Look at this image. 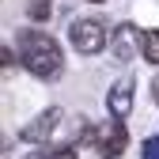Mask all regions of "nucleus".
<instances>
[{
    "mask_svg": "<svg viewBox=\"0 0 159 159\" xmlns=\"http://www.w3.org/2000/svg\"><path fill=\"white\" fill-rule=\"evenodd\" d=\"M106 110H110V117H117V121H125V117L133 114V80H117V84L106 91Z\"/></svg>",
    "mask_w": 159,
    "mask_h": 159,
    "instance_id": "423d86ee",
    "label": "nucleus"
},
{
    "mask_svg": "<svg viewBox=\"0 0 159 159\" xmlns=\"http://www.w3.org/2000/svg\"><path fill=\"white\" fill-rule=\"evenodd\" d=\"M152 102H155V106H159V76H155V80H152Z\"/></svg>",
    "mask_w": 159,
    "mask_h": 159,
    "instance_id": "f8f14e48",
    "label": "nucleus"
},
{
    "mask_svg": "<svg viewBox=\"0 0 159 159\" xmlns=\"http://www.w3.org/2000/svg\"><path fill=\"white\" fill-rule=\"evenodd\" d=\"M91 4H102V0H91Z\"/></svg>",
    "mask_w": 159,
    "mask_h": 159,
    "instance_id": "ddd939ff",
    "label": "nucleus"
},
{
    "mask_svg": "<svg viewBox=\"0 0 159 159\" xmlns=\"http://www.w3.org/2000/svg\"><path fill=\"white\" fill-rule=\"evenodd\" d=\"M27 15L34 19V23H46V19L53 15V0H30V4H27Z\"/></svg>",
    "mask_w": 159,
    "mask_h": 159,
    "instance_id": "1a4fd4ad",
    "label": "nucleus"
},
{
    "mask_svg": "<svg viewBox=\"0 0 159 159\" xmlns=\"http://www.w3.org/2000/svg\"><path fill=\"white\" fill-rule=\"evenodd\" d=\"M140 30H136L133 23H121L117 30H110V57L117 65H125V61H133L136 57V49H140Z\"/></svg>",
    "mask_w": 159,
    "mask_h": 159,
    "instance_id": "39448f33",
    "label": "nucleus"
},
{
    "mask_svg": "<svg viewBox=\"0 0 159 159\" xmlns=\"http://www.w3.org/2000/svg\"><path fill=\"white\" fill-rule=\"evenodd\" d=\"M140 152H144V159H159V136H148Z\"/></svg>",
    "mask_w": 159,
    "mask_h": 159,
    "instance_id": "9d476101",
    "label": "nucleus"
},
{
    "mask_svg": "<svg viewBox=\"0 0 159 159\" xmlns=\"http://www.w3.org/2000/svg\"><path fill=\"white\" fill-rule=\"evenodd\" d=\"M15 49H19V65L38 80H57L65 72V53L57 46V38H49L42 30H19Z\"/></svg>",
    "mask_w": 159,
    "mask_h": 159,
    "instance_id": "f257e3e1",
    "label": "nucleus"
},
{
    "mask_svg": "<svg viewBox=\"0 0 159 159\" xmlns=\"http://www.w3.org/2000/svg\"><path fill=\"white\" fill-rule=\"evenodd\" d=\"M23 159H76V148H38V152H27Z\"/></svg>",
    "mask_w": 159,
    "mask_h": 159,
    "instance_id": "6e6552de",
    "label": "nucleus"
},
{
    "mask_svg": "<svg viewBox=\"0 0 159 159\" xmlns=\"http://www.w3.org/2000/svg\"><path fill=\"white\" fill-rule=\"evenodd\" d=\"M84 144H91V152L98 159H121L125 144H129V129H125V121H117V117H110V121H91Z\"/></svg>",
    "mask_w": 159,
    "mask_h": 159,
    "instance_id": "f03ea898",
    "label": "nucleus"
},
{
    "mask_svg": "<svg viewBox=\"0 0 159 159\" xmlns=\"http://www.w3.org/2000/svg\"><path fill=\"white\" fill-rule=\"evenodd\" d=\"M140 53L148 57V65H159V30H144V38H140Z\"/></svg>",
    "mask_w": 159,
    "mask_h": 159,
    "instance_id": "0eeeda50",
    "label": "nucleus"
},
{
    "mask_svg": "<svg viewBox=\"0 0 159 159\" xmlns=\"http://www.w3.org/2000/svg\"><path fill=\"white\" fill-rule=\"evenodd\" d=\"M61 121H65V110H61V106H49V110H42L38 117H30V121L19 129V136H23L27 144L49 148V144H53V136H57V129H61Z\"/></svg>",
    "mask_w": 159,
    "mask_h": 159,
    "instance_id": "20e7f679",
    "label": "nucleus"
},
{
    "mask_svg": "<svg viewBox=\"0 0 159 159\" xmlns=\"http://www.w3.org/2000/svg\"><path fill=\"white\" fill-rule=\"evenodd\" d=\"M68 38H72V46L84 57H95V53H102L110 46V30H106L102 19H76L72 30H68Z\"/></svg>",
    "mask_w": 159,
    "mask_h": 159,
    "instance_id": "7ed1b4c3",
    "label": "nucleus"
},
{
    "mask_svg": "<svg viewBox=\"0 0 159 159\" xmlns=\"http://www.w3.org/2000/svg\"><path fill=\"white\" fill-rule=\"evenodd\" d=\"M0 61H4V68H15V49L4 46V49H0Z\"/></svg>",
    "mask_w": 159,
    "mask_h": 159,
    "instance_id": "9b49d317",
    "label": "nucleus"
}]
</instances>
